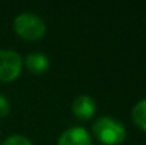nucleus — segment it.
<instances>
[{
    "mask_svg": "<svg viewBox=\"0 0 146 145\" xmlns=\"http://www.w3.org/2000/svg\"><path fill=\"white\" fill-rule=\"evenodd\" d=\"M92 134L102 145H119L126 138V128L119 120L104 115L94 121Z\"/></svg>",
    "mask_w": 146,
    "mask_h": 145,
    "instance_id": "f257e3e1",
    "label": "nucleus"
},
{
    "mask_svg": "<svg viewBox=\"0 0 146 145\" xmlns=\"http://www.w3.org/2000/svg\"><path fill=\"white\" fill-rule=\"evenodd\" d=\"M13 30L17 37L26 41H37L44 37L47 31L46 21L33 13H20L13 20Z\"/></svg>",
    "mask_w": 146,
    "mask_h": 145,
    "instance_id": "f03ea898",
    "label": "nucleus"
},
{
    "mask_svg": "<svg viewBox=\"0 0 146 145\" xmlns=\"http://www.w3.org/2000/svg\"><path fill=\"white\" fill-rule=\"evenodd\" d=\"M23 71V58L17 51L0 50V83H13Z\"/></svg>",
    "mask_w": 146,
    "mask_h": 145,
    "instance_id": "7ed1b4c3",
    "label": "nucleus"
},
{
    "mask_svg": "<svg viewBox=\"0 0 146 145\" xmlns=\"http://www.w3.org/2000/svg\"><path fill=\"white\" fill-rule=\"evenodd\" d=\"M71 111L80 121H88L97 114V102L91 96H78L71 104Z\"/></svg>",
    "mask_w": 146,
    "mask_h": 145,
    "instance_id": "20e7f679",
    "label": "nucleus"
},
{
    "mask_svg": "<svg viewBox=\"0 0 146 145\" xmlns=\"http://www.w3.org/2000/svg\"><path fill=\"white\" fill-rule=\"evenodd\" d=\"M57 145H92V138L84 127H70L61 132Z\"/></svg>",
    "mask_w": 146,
    "mask_h": 145,
    "instance_id": "39448f33",
    "label": "nucleus"
},
{
    "mask_svg": "<svg viewBox=\"0 0 146 145\" xmlns=\"http://www.w3.org/2000/svg\"><path fill=\"white\" fill-rule=\"evenodd\" d=\"M23 67H26L30 73L40 76L47 73L50 68V58L47 54L41 53V51H34L26 55V58L23 60Z\"/></svg>",
    "mask_w": 146,
    "mask_h": 145,
    "instance_id": "423d86ee",
    "label": "nucleus"
},
{
    "mask_svg": "<svg viewBox=\"0 0 146 145\" xmlns=\"http://www.w3.org/2000/svg\"><path fill=\"white\" fill-rule=\"evenodd\" d=\"M131 117H132V122L135 124V127L146 132V98L138 101L133 105Z\"/></svg>",
    "mask_w": 146,
    "mask_h": 145,
    "instance_id": "0eeeda50",
    "label": "nucleus"
},
{
    "mask_svg": "<svg viewBox=\"0 0 146 145\" xmlns=\"http://www.w3.org/2000/svg\"><path fill=\"white\" fill-rule=\"evenodd\" d=\"M1 145H33V142H31L27 137H24V135L13 134V135L7 137V138L3 141Z\"/></svg>",
    "mask_w": 146,
    "mask_h": 145,
    "instance_id": "6e6552de",
    "label": "nucleus"
},
{
    "mask_svg": "<svg viewBox=\"0 0 146 145\" xmlns=\"http://www.w3.org/2000/svg\"><path fill=\"white\" fill-rule=\"evenodd\" d=\"M10 112V102H9V98L3 94H0V118H4L7 117Z\"/></svg>",
    "mask_w": 146,
    "mask_h": 145,
    "instance_id": "1a4fd4ad",
    "label": "nucleus"
}]
</instances>
